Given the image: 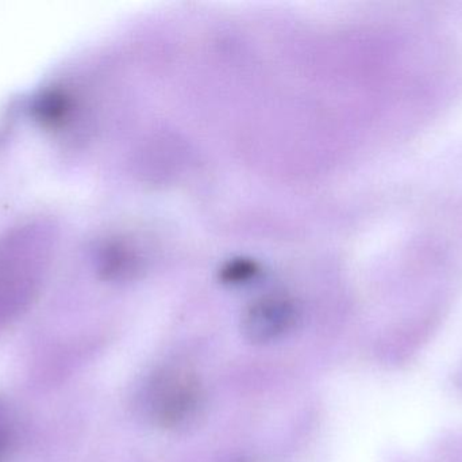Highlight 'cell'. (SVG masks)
Returning <instances> with one entry per match:
<instances>
[{"label": "cell", "mask_w": 462, "mask_h": 462, "mask_svg": "<svg viewBox=\"0 0 462 462\" xmlns=\"http://www.w3.org/2000/svg\"><path fill=\"white\" fill-rule=\"evenodd\" d=\"M56 251L53 228L27 222L0 235V323L21 314L37 295Z\"/></svg>", "instance_id": "cell-1"}, {"label": "cell", "mask_w": 462, "mask_h": 462, "mask_svg": "<svg viewBox=\"0 0 462 462\" xmlns=\"http://www.w3.org/2000/svg\"><path fill=\"white\" fill-rule=\"evenodd\" d=\"M149 409L157 425L184 429L200 417L203 392L197 377L189 372L168 371L152 385Z\"/></svg>", "instance_id": "cell-2"}, {"label": "cell", "mask_w": 462, "mask_h": 462, "mask_svg": "<svg viewBox=\"0 0 462 462\" xmlns=\"http://www.w3.org/2000/svg\"><path fill=\"white\" fill-rule=\"evenodd\" d=\"M295 322L292 306L282 300H263L247 309L242 319V333L254 344L282 338Z\"/></svg>", "instance_id": "cell-3"}, {"label": "cell", "mask_w": 462, "mask_h": 462, "mask_svg": "<svg viewBox=\"0 0 462 462\" xmlns=\"http://www.w3.org/2000/svg\"><path fill=\"white\" fill-rule=\"evenodd\" d=\"M8 442H10V431H8V426L5 423V418L0 414V460H2L5 450H7Z\"/></svg>", "instance_id": "cell-4"}]
</instances>
